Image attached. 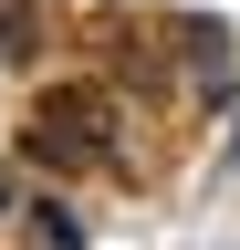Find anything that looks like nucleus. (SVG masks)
<instances>
[{"instance_id": "4", "label": "nucleus", "mask_w": 240, "mask_h": 250, "mask_svg": "<svg viewBox=\"0 0 240 250\" xmlns=\"http://www.w3.org/2000/svg\"><path fill=\"white\" fill-rule=\"evenodd\" d=\"M0 219H11V177H0Z\"/></svg>"}, {"instance_id": "1", "label": "nucleus", "mask_w": 240, "mask_h": 250, "mask_svg": "<svg viewBox=\"0 0 240 250\" xmlns=\"http://www.w3.org/2000/svg\"><path fill=\"white\" fill-rule=\"evenodd\" d=\"M21 146L42 156V167H105L115 156V83H52L42 104H32V125H21Z\"/></svg>"}, {"instance_id": "5", "label": "nucleus", "mask_w": 240, "mask_h": 250, "mask_svg": "<svg viewBox=\"0 0 240 250\" xmlns=\"http://www.w3.org/2000/svg\"><path fill=\"white\" fill-rule=\"evenodd\" d=\"M230 156H240V136H230Z\"/></svg>"}, {"instance_id": "2", "label": "nucleus", "mask_w": 240, "mask_h": 250, "mask_svg": "<svg viewBox=\"0 0 240 250\" xmlns=\"http://www.w3.org/2000/svg\"><path fill=\"white\" fill-rule=\"evenodd\" d=\"M32 52V0H0V62Z\"/></svg>"}, {"instance_id": "3", "label": "nucleus", "mask_w": 240, "mask_h": 250, "mask_svg": "<svg viewBox=\"0 0 240 250\" xmlns=\"http://www.w3.org/2000/svg\"><path fill=\"white\" fill-rule=\"evenodd\" d=\"M42 240H52V250H84V219H73L63 198H42Z\"/></svg>"}]
</instances>
